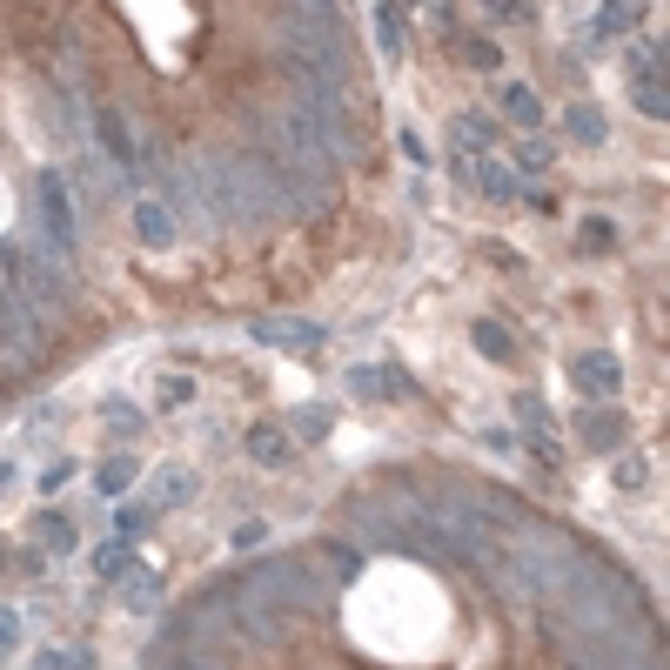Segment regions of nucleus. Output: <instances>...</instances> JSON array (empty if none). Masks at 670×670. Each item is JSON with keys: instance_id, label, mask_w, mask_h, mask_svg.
<instances>
[{"instance_id": "obj_1", "label": "nucleus", "mask_w": 670, "mask_h": 670, "mask_svg": "<svg viewBox=\"0 0 670 670\" xmlns=\"http://www.w3.org/2000/svg\"><path fill=\"white\" fill-rule=\"evenodd\" d=\"M195 195L208 208V222H222V228H268L275 222V195H268L262 168L248 155H208L195 175Z\"/></svg>"}, {"instance_id": "obj_2", "label": "nucleus", "mask_w": 670, "mask_h": 670, "mask_svg": "<svg viewBox=\"0 0 670 670\" xmlns=\"http://www.w3.org/2000/svg\"><path fill=\"white\" fill-rule=\"evenodd\" d=\"M282 47H289V61L315 67L322 81H349V47H342V27H335V14H322V7H309V0H295V7H282Z\"/></svg>"}, {"instance_id": "obj_3", "label": "nucleus", "mask_w": 670, "mask_h": 670, "mask_svg": "<svg viewBox=\"0 0 670 670\" xmlns=\"http://www.w3.org/2000/svg\"><path fill=\"white\" fill-rule=\"evenodd\" d=\"M88 134L101 141V155H108V168L121 181H134V168H141V148H134V128H128V114L121 108H94L88 114Z\"/></svg>"}, {"instance_id": "obj_4", "label": "nucleus", "mask_w": 670, "mask_h": 670, "mask_svg": "<svg viewBox=\"0 0 670 670\" xmlns=\"http://www.w3.org/2000/svg\"><path fill=\"white\" fill-rule=\"evenodd\" d=\"M34 201H41V228H47V242L74 255V201H67V175H54V168H47V175L34 181Z\"/></svg>"}, {"instance_id": "obj_5", "label": "nucleus", "mask_w": 670, "mask_h": 670, "mask_svg": "<svg viewBox=\"0 0 670 670\" xmlns=\"http://www.w3.org/2000/svg\"><path fill=\"white\" fill-rule=\"evenodd\" d=\"M255 342L289 349V356H315V349H322V329H315V322H295V315H255Z\"/></svg>"}, {"instance_id": "obj_6", "label": "nucleus", "mask_w": 670, "mask_h": 670, "mask_svg": "<svg viewBox=\"0 0 670 670\" xmlns=\"http://www.w3.org/2000/svg\"><path fill=\"white\" fill-rule=\"evenodd\" d=\"M570 382H577L583 396H617V382H624V362L610 356V349H583L570 362Z\"/></svg>"}, {"instance_id": "obj_7", "label": "nucleus", "mask_w": 670, "mask_h": 670, "mask_svg": "<svg viewBox=\"0 0 670 670\" xmlns=\"http://www.w3.org/2000/svg\"><path fill=\"white\" fill-rule=\"evenodd\" d=\"M134 228H141V242H148V248H168V242L181 235L175 215H168V208H161L155 195H141V201H134Z\"/></svg>"}, {"instance_id": "obj_8", "label": "nucleus", "mask_w": 670, "mask_h": 670, "mask_svg": "<svg viewBox=\"0 0 670 670\" xmlns=\"http://www.w3.org/2000/svg\"><path fill=\"white\" fill-rule=\"evenodd\" d=\"M577 436L590 449H617V443H624V416H617V409H583V416H577Z\"/></svg>"}, {"instance_id": "obj_9", "label": "nucleus", "mask_w": 670, "mask_h": 670, "mask_svg": "<svg viewBox=\"0 0 670 670\" xmlns=\"http://www.w3.org/2000/svg\"><path fill=\"white\" fill-rule=\"evenodd\" d=\"M496 101H503V114H510L516 128H543V101H536L523 81H503V88H496Z\"/></svg>"}, {"instance_id": "obj_10", "label": "nucleus", "mask_w": 670, "mask_h": 670, "mask_svg": "<svg viewBox=\"0 0 670 670\" xmlns=\"http://www.w3.org/2000/svg\"><path fill=\"white\" fill-rule=\"evenodd\" d=\"M114 583H121V597H128V610H141V617H148V610H155V603H161V583L148 577L141 563H128V570H121V577H114Z\"/></svg>"}, {"instance_id": "obj_11", "label": "nucleus", "mask_w": 670, "mask_h": 670, "mask_svg": "<svg viewBox=\"0 0 670 670\" xmlns=\"http://www.w3.org/2000/svg\"><path fill=\"white\" fill-rule=\"evenodd\" d=\"M476 175H483V181H476V188H483V195H490V201H516V195H523V181H516V168H510V161H503V155H490V161H483V168H476Z\"/></svg>"}, {"instance_id": "obj_12", "label": "nucleus", "mask_w": 670, "mask_h": 670, "mask_svg": "<svg viewBox=\"0 0 670 670\" xmlns=\"http://www.w3.org/2000/svg\"><path fill=\"white\" fill-rule=\"evenodd\" d=\"M376 41H382V54H402V47H409V21H402V0H382V7H376Z\"/></svg>"}, {"instance_id": "obj_13", "label": "nucleus", "mask_w": 670, "mask_h": 670, "mask_svg": "<svg viewBox=\"0 0 670 670\" xmlns=\"http://www.w3.org/2000/svg\"><path fill=\"white\" fill-rule=\"evenodd\" d=\"M248 456H255V463H289V429H275V423H262L255 429V436H248Z\"/></svg>"}, {"instance_id": "obj_14", "label": "nucleus", "mask_w": 670, "mask_h": 670, "mask_svg": "<svg viewBox=\"0 0 670 670\" xmlns=\"http://www.w3.org/2000/svg\"><path fill=\"white\" fill-rule=\"evenodd\" d=\"M637 21H644V0H603V14H597V34H630Z\"/></svg>"}, {"instance_id": "obj_15", "label": "nucleus", "mask_w": 670, "mask_h": 670, "mask_svg": "<svg viewBox=\"0 0 670 670\" xmlns=\"http://www.w3.org/2000/svg\"><path fill=\"white\" fill-rule=\"evenodd\" d=\"M188 490H195V469H161L155 476V503L168 510V503H188Z\"/></svg>"}, {"instance_id": "obj_16", "label": "nucleus", "mask_w": 670, "mask_h": 670, "mask_svg": "<svg viewBox=\"0 0 670 670\" xmlns=\"http://www.w3.org/2000/svg\"><path fill=\"white\" fill-rule=\"evenodd\" d=\"M322 570H329V583H349L362 570V557L349 550V543H322Z\"/></svg>"}, {"instance_id": "obj_17", "label": "nucleus", "mask_w": 670, "mask_h": 670, "mask_svg": "<svg viewBox=\"0 0 670 670\" xmlns=\"http://www.w3.org/2000/svg\"><path fill=\"white\" fill-rule=\"evenodd\" d=\"M456 41V54H463L469 67H503V54H496V41H483V34H449Z\"/></svg>"}, {"instance_id": "obj_18", "label": "nucleus", "mask_w": 670, "mask_h": 670, "mask_svg": "<svg viewBox=\"0 0 670 670\" xmlns=\"http://www.w3.org/2000/svg\"><path fill=\"white\" fill-rule=\"evenodd\" d=\"M128 483H134V463H128V456H121V463H101V469H94V490H101V496H121Z\"/></svg>"}, {"instance_id": "obj_19", "label": "nucleus", "mask_w": 670, "mask_h": 670, "mask_svg": "<svg viewBox=\"0 0 670 670\" xmlns=\"http://www.w3.org/2000/svg\"><path fill=\"white\" fill-rule=\"evenodd\" d=\"M34 536H41L47 550H74V523H67V516H54V510L34 523Z\"/></svg>"}, {"instance_id": "obj_20", "label": "nucleus", "mask_w": 670, "mask_h": 670, "mask_svg": "<svg viewBox=\"0 0 670 670\" xmlns=\"http://www.w3.org/2000/svg\"><path fill=\"white\" fill-rule=\"evenodd\" d=\"M476 349H483V356H496V362H510V356H516V342L496 329V322H476Z\"/></svg>"}, {"instance_id": "obj_21", "label": "nucleus", "mask_w": 670, "mask_h": 670, "mask_svg": "<svg viewBox=\"0 0 670 670\" xmlns=\"http://www.w3.org/2000/svg\"><path fill=\"white\" fill-rule=\"evenodd\" d=\"M570 134H577L583 148H597L603 141V114L597 108H570Z\"/></svg>"}, {"instance_id": "obj_22", "label": "nucleus", "mask_w": 670, "mask_h": 670, "mask_svg": "<svg viewBox=\"0 0 670 670\" xmlns=\"http://www.w3.org/2000/svg\"><path fill=\"white\" fill-rule=\"evenodd\" d=\"M637 108H644L650 121H664V114H670V94H664V81H637Z\"/></svg>"}, {"instance_id": "obj_23", "label": "nucleus", "mask_w": 670, "mask_h": 670, "mask_svg": "<svg viewBox=\"0 0 670 670\" xmlns=\"http://www.w3.org/2000/svg\"><path fill=\"white\" fill-rule=\"evenodd\" d=\"M282 429H302V436H322V429H329V409H295V416H289Z\"/></svg>"}, {"instance_id": "obj_24", "label": "nucleus", "mask_w": 670, "mask_h": 670, "mask_svg": "<svg viewBox=\"0 0 670 670\" xmlns=\"http://www.w3.org/2000/svg\"><path fill=\"white\" fill-rule=\"evenodd\" d=\"M577 242H583V248H610V242H617V228L603 222V215H590V222H583V235H577Z\"/></svg>"}, {"instance_id": "obj_25", "label": "nucleus", "mask_w": 670, "mask_h": 670, "mask_svg": "<svg viewBox=\"0 0 670 670\" xmlns=\"http://www.w3.org/2000/svg\"><path fill=\"white\" fill-rule=\"evenodd\" d=\"M382 369H349V389H356V396H389V389H382Z\"/></svg>"}, {"instance_id": "obj_26", "label": "nucleus", "mask_w": 670, "mask_h": 670, "mask_svg": "<svg viewBox=\"0 0 670 670\" xmlns=\"http://www.w3.org/2000/svg\"><path fill=\"white\" fill-rule=\"evenodd\" d=\"M128 563H134V550L121 543V536H114V550H101V577H121Z\"/></svg>"}, {"instance_id": "obj_27", "label": "nucleus", "mask_w": 670, "mask_h": 670, "mask_svg": "<svg viewBox=\"0 0 670 670\" xmlns=\"http://www.w3.org/2000/svg\"><path fill=\"white\" fill-rule=\"evenodd\" d=\"M161 402H168V409L195 402V382H188V376H168V382H161Z\"/></svg>"}, {"instance_id": "obj_28", "label": "nucleus", "mask_w": 670, "mask_h": 670, "mask_svg": "<svg viewBox=\"0 0 670 670\" xmlns=\"http://www.w3.org/2000/svg\"><path fill=\"white\" fill-rule=\"evenodd\" d=\"M644 476H650V463H644V456H624V463H617V483H624V490H637Z\"/></svg>"}, {"instance_id": "obj_29", "label": "nucleus", "mask_w": 670, "mask_h": 670, "mask_svg": "<svg viewBox=\"0 0 670 670\" xmlns=\"http://www.w3.org/2000/svg\"><path fill=\"white\" fill-rule=\"evenodd\" d=\"M114 530H121V536H141V530H148V510H121V516H114Z\"/></svg>"}, {"instance_id": "obj_30", "label": "nucleus", "mask_w": 670, "mask_h": 670, "mask_svg": "<svg viewBox=\"0 0 670 670\" xmlns=\"http://www.w3.org/2000/svg\"><path fill=\"white\" fill-rule=\"evenodd\" d=\"M108 423H121V429H141V409H128V402H108Z\"/></svg>"}, {"instance_id": "obj_31", "label": "nucleus", "mask_w": 670, "mask_h": 670, "mask_svg": "<svg viewBox=\"0 0 670 670\" xmlns=\"http://www.w3.org/2000/svg\"><path fill=\"white\" fill-rule=\"evenodd\" d=\"M523 168H550V148H543V141H523Z\"/></svg>"}, {"instance_id": "obj_32", "label": "nucleus", "mask_w": 670, "mask_h": 670, "mask_svg": "<svg viewBox=\"0 0 670 670\" xmlns=\"http://www.w3.org/2000/svg\"><path fill=\"white\" fill-rule=\"evenodd\" d=\"M14 637H21V624H14V617L0 610V650H14Z\"/></svg>"}, {"instance_id": "obj_33", "label": "nucleus", "mask_w": 670, "mask_h": 670, "mask_svg": "<svg viewBox=\"0 0 670 670\" xmlns=\"http://www.w3.org/2000/svg\"><path fill=\"white\" fill-rule=\"evenodd\" d=\"M34 670H67V650H41V664Z\"/></svg>"}, {"instance_id": "obj_34", "label": "nucleus", "mask_w": 670, "mask_h": 670, "mask_svg": "<svg viewBox=\"0 0 670 670\" xmlns=\"http://www.w3.org/2000/svg\"><path fill=\"white\" fill-rule=\"evenodd\" d=\"M0 483H14V463H0Z\"/></svg>"}, {"instance_id": "obj_35", "label": "nucleus", "mask_w": 670, "mask_h": 670, "mask_svg": "<svg viewBox=\"0 0 670 670\" xmlns=\"http://www.w3.org/2000/svg\"><path fill=\"white\" fill-rule=\"evenodd\" d=\"M309 7H322V14H335V0H309Z\"/></svg>"}, {"instance_id": "obj_36", "label": "nucleus", "mask_w": 670, "mask_h": 670, "mask_svg": "<svg viewBox=\"0 0 670 670\" xmlns=\"http://www.w3.org/2000/svg\"><path fill=\"white\" fill-rule=\"evenodd\" d=\"M0 570H7V543H0Z\"/></svg>"}]
</instances>
